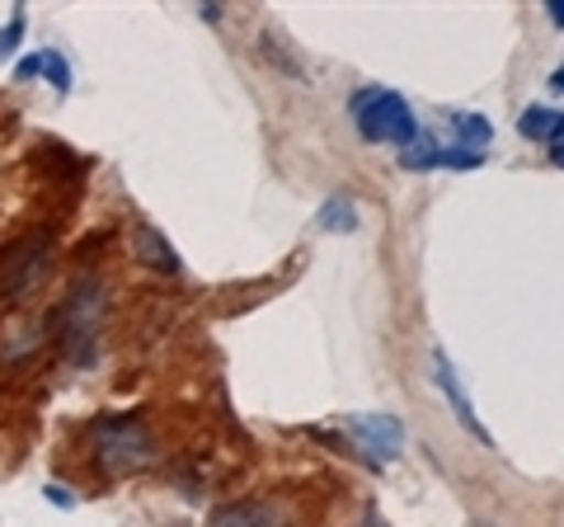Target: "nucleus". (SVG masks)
<instances>
[{"instance_id":"f257e3e1","label":"nucleus","mask_w":564,"mask_h":527,"mask_svg":"<svg viewBox=\"0 0 564 527\" xmlns=\"http://www.w3.org/2000/svg\"><path fill=\"white\" fill-rule=\"evenodd\" d=\"M348 114H352V128H358L362 142L372 147H414L419 142V118L410 109V99L386 90V85H362V90L348 95Z\"/></svg>"},{"instance_id":"f03ea898","label":"nucleus","mask_w":564,"mask_h":527,"mask_svg":"<svg viewBox=\"0 0 564 527\" xmlns=\"http://www.w3.org/2000/svg\"><path fill=\"white\" fill-rule=\"evenodd\" d=\"M99 325H104V288L95 278H80L66 292V302L57 311V340L62 354L76 367H90L99 358Z\"/></svg>"},{"instance_id":"7ed1b4c3","label":"nucleus","mask_w":564,"mask_h":527,"mask_svg":"<svg viewBox=\"0 0 564 527\" xmlns=\"http://www.w3.org/2000/svg\"><path fill=\"white\" fill-rule=\"evenodd\" d=\"M95 456L109 476H128L155 462V438L137 415H104L95 424Z\"/></svg>"},{"instance_id":"20e7f679","label":"nucleus","mask_w":564,"mask_h":527,"mask_svg":"<svg viewBox=\"0 0 564 527\" xmlns=\"http://www.w3.org/2000/svg\"><path fill=\"white\" fill-rule=\"evenodd\" d=\"M52 269V236L47 232H33L24 240H14L6 255H0V297L14 302V297L33 292L47 278Z\"/></svg>"},{"instance_id":"39448f33","label":"nucleus","mask_w":564,"mask_h":527,"mask_svg":"<svg viewBox=\"0 0 564 527\" xmlns=\"http://www.w3.org/2000/svg\"><path fill=\"white\" fill-rule=\"evenodd\" d=\"M348 433L358 438V448L367 452L372 466L391 462V456H400V448H404V424L395 415H358V419H348Z\"/></svg>"},{"instance_id":"423d86ee","label":"nucleus","mask_w":564,"mask_h":527,"mask_svg":"<svg viewBox=\"0 0 564 527\" xmlns=\"http://www.w3.org/2000/svg\"><path fill=\"white\" fill-rule=\"evenodd\" d=\"M433 373H437V391H443L447 400H452V415H456V424H462L475 443H485V448H494V433L480 424V415H475V406H470V396H466V386H462V373L452 367V358L443 354V348H433Z\"/></svg>"},{"instance_id":"0eeeda50","label":"nucleus","mask_w":564,"mask_h":527,"mask_svg":"<svg viewBox=\"0 0 564 527\" xmlns=\"http://www.w3.org/2000/svg\"><path fill=\"white\" fill-rule=\"evenodd\" d=\"M132 255H137L141 269H151L161 278H180L184 273V259L174 255V245L155 232V226H137V232H132Z\"/></svg>"},{"instance_id":"6e6552de","label":"nucleus","mask_w":564,"mask_h":527,"mask_svg":"<svg viewBox=\"0 0 564 527\" xmlns=\"http://www.w3.org/2000/svg\"><path fill=\"white\" fill-rule=\"evenodd\" d=\"M278 523H282V514L269 499H240V504L217 508L207 527H278Z\"/></svg>"},{"instance_id":"1a4fd4ad","label":"nucleus","mask_w":564,"mask_h":527,"mask_svg":"<svg viewBox=\"0 0 564 527\" xmlns=\"http://www.w3.org/2000/svg\"><path fill=\"white\" fill-rule=\"evenodd\" d=\"M564 122V109H551V104H527L522 118H518V132L527 142H551Z\"/></svg>"},{"instance_id":"9d476101","label":"nucleus","mask_w":564,"mask_h":527,"mask_svg":"<svg viewBox=\"0 0 564 527\" xmlns=\"http://www.w3.org/2000/svg\"><path fill=\"white\" fill-rule=\"evenodd\" d=\"M358 203L348 198V193H329L321 203V232H334V236H352L358 232Z\"/></svg>"},{"instance_id":"9b49d317","label":"nucleus","mask_w":564,"mask_h":527,"mask_svg":"<svg viewBox=\"0 0 564 527\" xmlns=\"http://www.w3.org/2000/svg\"><path fill=\"white\" fill-rule=\"evenodd\" d=\"M452 132H456V147L485 151L489 137H494V122L485 114H452Z\"/></svg>"},{"instance_id":"f8f14e48","label":"nucleus","mask_w":564,"mask_h":527,"mask_svg":"<svg viewBox=\"0 0 564 527\" xmlns=\"http://www.w3.org/2000/svg\"><path fill=\"white\" fill-rule=\"evenodd\" d=\"M43 72H47V85H52V90H57V95H66L70 90V62L62 57V52H43Z\"/></svg>"},{"instance_id":"ddd939ff","label":"nucleus","mask_w":564,"mask_h":527,"mask_svg":"<svg viewBox=\"0 0 564 527\" xmlns=\"http://www.w3.org/2000/svg\"><path fill=\"white\" fill-rule=\"evenodd\" d=\"M20 39H24V10H14V14H10V24L0 29V52H10Z\"/></svg>"},{"instance_id":"4468645a","label":"nucleus","mask_w":564,"mask_h":527,"mask_svg":"<svg viewBox=\"0 0 564 527\" xmlns=\"http://www.w3.org/2000/svg\"><path fill=\"white\" fill-rule=\"evenodd\" d=\"M43 72V52H33V57H24V62H14V80H33Z\"/></svg>"},{"instance_id":"2eb2a0df","label":"nucleus","mask_w":564,"mask_h":527,"mask_svg":"<svg viewBox=\"0 0 564 527\" xmlns=\"http://www.w3.org/2000/svg\"><path fill=\"white\" fill-rule=\"evenodd\" d=\"M43 495H47V504H57V508H76V495H70L66 485H47Z\"/></svg>"},{"instance_id":"dca6fc26","label":"nucleus","mask_w":564,"mask_h":527,"mask_svg":"<svg viewBox=\"0 0 564 527\" xmlns=\"http://www.w3.org/2000/svg\"><path fill=\"white\" fill-rule=\"evenodd\" d=\"M545 151H551V161L564 170V122H560V132L551 137V142H545Z\"/></svg>"},{"instance_id":"f3484780","label":"nucleus","mask_w":564,"mask_h":527,"mask_svg":"<svg viewBox=\"0 0 564 527\" xmlns=\"http://www.w3.org/2000/svg\"><path fill=\"white\" fill-rule=\"evenodd\" d=\"M545 14H551L555 29H564V0H545Z\"/></svg>"},{"instance_id":"a211bd4d","label":"nucleus","mask_w":564,"mask_h":527,"mask_svg":"<svg viewBox=\"0 0 564 527\" xmlns=\"http://www.w3.org/2000/svg\"><path fill=\"white\" fill-rule=\"evenodd\" d=\"M551 85H555V90L564 95V66H555V72H551Z\"/></svg>"}]
</instances>
